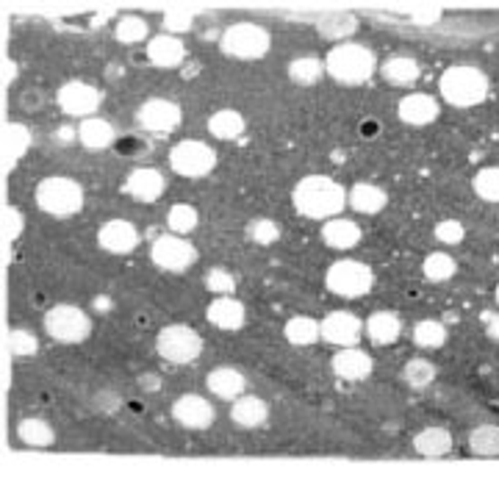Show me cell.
Wrapping results in <instances>:
<instances>
[{"mask_svg":"<svg viewBox=\"0 0 499 477\" xmlns=\"http://www.w3.org/2000/svg\"><path fill=\"white\" fill-rule=\"evenodd\" d=\"M383 78L394 86H411L419 81L422 70H419V61L414 56H391L383 61V67H380Z\"/></svg>","mask_w":499,"mask_h":477,"instance_id":"cell-25","label":"cell"},{"mask_svg":"<svg viewBox=\"0 0 499 477\" xmlns=\"http://www.w3.org/2000/svg\"><path fill=\"white\" fill-rule=\"evenodd\" d=\"M436 239L441 244H460L466 239V228L460 225L458 219H441L436 225Z\"/></svg>","mask_w":499,"mask_h":477,"instance_id":"cell-45","label":"cell"},{"mask_svg":"<svg viewBox=\"0 0 499 477\" xmlns=\"http://www.w3.org/2000/svg\"><path fill=\"white\" fill-rule=\"evenodd\" d=\"M270 417V408H266L263 400L258 397H239L233 400V408H230V420L236 422L239 428H261Z\"/></svg>","mask_w":499,"mask_h":477,"instance_id":"cell-26","label":"cell"},{"mask_svg":"<svg viewBox=\"0 0 499 477\" xmlns=\"http://www.w3.org/2000/svg\"><path fill=\"white\" fill-rule=\"evenodd\" d=\"M475 195L486 203H499V167H486L475 175Z\"/></svg>","mask_w":499,"mask_h":477,"instance_id":"cell-38","label":"cell"},{"mask_svg":"<svg viewBox=\"0 0 499 477\" xmlns=\"http://www.w3.org/2000/svg\"><path fill=\"white\" fill-rule=\"evenodd\" d=\"M322 73H325V65L316 56H297L289 65V78L297 86H314L322 78Z\"/></svg>","mask_w":499,"mask_h":477,"instance_id":"cell-31","label":"cell"},{"mask_svg":"<svg viewBox=\"0 0 499 477\" xmlns=\"http://www.w3.org/2000/svg\"><path fill=\"white\" fill-rule=\"evenodd\" d=\"M378 58L366 45H355V42H342L336 45L327 58H325V70L327 75L342 84V86H361L375 75Z\"/></svg>","mask_w":499,"mask_h":477,"instance_id":"cell-2","label":"cell"},{"mask_svg":"<svg viewBox=\"0 0 499 477\" xmlns=\"http://www.w3.org/2000/svg\"><path fill=\"white\" fill-rule=\"evenodd\" d=\"M414 450L424 458H441L452 450V436L447 428H424L414 438Z\"/></svg>","mask_w":499,"mask_h":477,"instance_id":"cell-27","label":"cell"},{"mask_svg":"<svg viewBox=\"0 0 499 477\" xmlns=\"http://www.w3.org/2000/svg\"><path fill=\"white\" fill-rule=\"evenodd\" d=\"M37 206L45 214L58 216V219L73 216L84 208V189L73 178H61V175L45 178L37 186Z\"/></svg>","mask_w":499,"mask_h":477,"instance_id":"cell-4","label":"cell"},{"mask_svg":"<svg viewBox=\"0 0 499 477\" xmlns=\"http://www.w3.org/2000/svg\"><path fill=\"white\" fill-rule=\"evenodd\" d=\"M17 436L22 438V444H28V447H48V444H53V428L37 417L22 420L17 425Z\"/></svg>","mask_w":499,"mask_h":477,"instance_id":"cell-32","label":"cell"},{"mask_svg":"<svg viewBox=\"0 0 499 477\" xmlns=\"http://www.w3.org/2000/svg\"><path fill=\"white\" fill-rule=\"evenodd\" d=\"M156 349L164 361L170 364H189L194 358H200L203 353V339H200L192 328L186 325H170L158 333Z\"/></svg>","mask_w":499,"mask_h":477,"instance_id":"cell-7","label":"cell"},{"mask_svg":"<svg viewBox=\"0 0 499 477\" xmlns=\"http://www.w3.org/2000/svg\"><path fill=\"white\" fill-rule=\"evenodd\" d=\"M397 111H399V119L411 125V128H424V125L439 119V101L430 98V94H424V92H414V94H408V98L399 101Z\"/></svg>","mask_w":499,"mask_h":477,"instance_id":"cell-15","label":"cell"},{"mask_svg":"<svg viewBox=\"0 0 499 477\" xmlns=\"http://www.w3.org/2000/svg\"><path fill=\"white\" fill-rule=\"evenodd\" d=\"M469 450L475 455H483V458L499 455V428L496 425H480L477 430H472Z\"/></svg>","mask_w":499,"mask_h":477,"instance_id":"cell-33","label":"cell"},{"mask_svg":"<svg viewBox=\"0 0 499 477\" xmlns=\"http://www.w3.org/2000/svg\"><path fill=\"white\" fill-rule=\"evenodd\" d=\"M486 333H488V339L499 341V316H491L488 325H486Z\"/></svg>","mask_w":499,"mask_h":477,"instance_id":"cell-49","label":"cell"},{"mask_svg":"<svg viewBox=\"0 0 499 477\" xmlns=\"http://www.w3.org/2000/svg\"><path fill=\"white\" fill-rule=\"evenodd\" d=\"M45 331L56 341L73 344V341H84L92 333V322L78 305H53L45 314Z\"/></svg>","mask_w":499,"mask_h":477,"instance_id":"cell-9","label":"cell"},{"mask_svg":"<svg viewBox=\"0 0 499 477\" xmlns=\"http://www.w3.org/2000/svg\"><path fill=\"white\" fill-rule=\"evenodd\" d=\"M325 283H327V289L339 297H363L372 289L375 272L361 261H336L327 269Z\"/></svg>","mask_w":499,"mask_h":477,"instance_id":"cell-6","label":"cell"},{"mask_svg":"<svg viewBox=\"0 0 499 477\" xmlns=\"http://www.w3.org/2000/svg\"><path fill=\"white\" fill-rule=\"evenodd\" d=\"M170 167L183 178H206L217 167V153L206 142L186 139L170 150Z\"/></svg>","mask_w":499,"mask_h":477,"instance_id":"cell-8","label":"cell"},{"mask_svg":"<svg viewBox=\"0 0 499 477\" xmlns=\"http://www.w3.org/2000/svg\"><path fill=\"white\" fill-rule=\"evenodd\" d=\"M363 336V322L350 311H333L322 320V339L336 347H355Z\"/></svg>","mask_w":499,"mask_h":477,"instance_id":"cell-13","label":"cell"},{"mask_svg":"<svg viewBox=\"0 0 499 477\" xmlns=\"http://www.w3.org/2000/svg\"><path fill=\"white\" fill-rule=\"evenodd\" d=\"M222 50L230 58L255 61L270 50V31L261 28V25H253V22L230 25L222 34Z\"/></svg>","mask_w":499,"mask_h":477,"instance_id":"cell-5","label":"cell"},{"mask_svg":"<svg viewBox=\"0 0 499 477\" xmlns=\"http://www.w3.org/2000/svg\"><path fill=\"white\" fill-rule=\"evenodd\" d=\"M358 20L352 14H330L319 22V34L327 40H347L355 34Z\"/></svg>","mask_w":499,"mask_h":477,"instance_id":"cell-36","label":"cell"},{"mask_svg":"<svg viewBox=\"0 0 499 477\" xmlns=\"http://www.w3.org/2000/svg\"><path fill=\"white\" fill-rule=\"evenodd\" d=\"M496 303H499V286H496Z\"/></svg>","mask_w":499,"mask_h":477,"instance_id":"cell-50","label":"cell"},{"mask_svg":"<svg viewBox=\"0 0 499 477\" xmlns=\"http://www.w3.org/2000/svg\"><path fill=\"white\" fill-rule=\"evenodd\" d=\"M322 239L327 247L333 250H350L361 242V228L355 225L352 219H342V216H333L325 222L322 228Z\"/></svg>","mask_w":499,"mask_h":477,"instance_id":"cell-22","label":"cell"},{"mask_svg":"<svg viewBox=\"0 0 499 477\" xmlns=\"http://www.w3.org/2000/svg\"><path fill=\"white\" fill-rule=\"evenodd\" d=\"M137 122L145 131H153V134L175 131L181 122V106L175 101H166V98H150L139 106Z\"/></svg>","mask_w":499,"mask_h":477,"instance_id":"cell-11","label":"cell"},{"mask_svg":"<svg viewBox=\"0 0 499 477\" xmlns=\"http://www.w3.org/2000/svg\"><path fill=\"white\" fill-rule=\"evenodd\" d=\"M58 106H61L64 114L89 119L100 109V92L92 84L70 81V84H64L58 89Z\"/></svg>","mask_w":499,"mask_h":477,"instance_id":"cell-12","label":"cell"},{"mask_svg":"<svg viewBox=\"0 0 499 477\" xmlns=\"http://www.w3.org/2000/svg\"><path fill=\"white\" fill-rule=\"evenodd\" d=\"M439 89H441V98L450 106L472 109V106H480L488 98V75L477 67L458 65V67H450L441 75Z\"/></svg>","mask_w":499,"mask_h":477,"instance_id":"cell-3","label":"cell"},{"mask_svg":"<svg viewBox=\"0 0 499 477\" xmlns=\"http://www.w3.org/2000/svg\"><path fill=\"white\" fill-rule=\"evenodd\" d=\"M333 372H336L342 380H350V384H358V380H366L372 375V358L363 353V349L355 347H342L336 356H333Z\"/></svg>","mask_w":499,"mask_h":477,"instance_id":"cell-18","label":"cell"},{"mask_svg":"<svg viewBox=\"0 0 499 477\" xmlns=\"http://www.w3.org/2000/svg\"><path fill=\"white\" fill-rule=\"evenodd\" d=\"M164 28L173 31V34H181V31H189L192 28V14L183 12V9H173L164 14Z\"/></svg>","mask_w":499,"mask_h":477,"instance_id":"cell-46","label":"cell"},{"mask_svg":"<svg viewBox=\"0 0 499 477\" xmlns=\"http://www.w3.org/2000/svg\"><path fill=\"white\" fill-rule=\"evenodd\" d=\"M173 417L189 428V430H206L214 425L217 420V411L206 397H197V394H183L181 400H175L173 405Z\"/></svg>","mask_w":499,"mask_h":477,"instance_id":"cell-14","label":"cell"},{"mask_svg":"<svg viewBox=\"0 0 499 477\" xmlns=\"http://www.w3.org/2000/svg\"><path fill=\"white\" fill-rule=\"evenodd\" d=\"M291 200H294V208L303 216L327 219V216H336L344 208L347 192L327 175H308L294 186Z\"/></svg>","mask_w":499,"mask_h":477,"instance_id":"cell-1","label":"cell"},{"mask_svg":"<svg viewBox=\"0 0 499 477\" xmlns=\"http://www.w3.org/2000/svg\"><path fill=\"white\" fill-rule=\"evenodd\" d=\"M147 58H150V65H156L161 70H173V67H181V61L186 58V48L173 34H161V37L150 40Z\"/></svg>","mask_w":499,"mask_h":477,"instance_id":"cell-19","label":"cell"},{"mask_svg":"<svg viewBox=\"0 0 499 477\" xmlns=\"http://www.w3.org/2000/svg\"><path fill=\"white\" fill-rule=\"evenodd\" d=\"M28 142H31V134H28L25 125L12 122L9 128H6V153H9V162H12V164L25 153Z\"/></svg>","mask_w":499,"mask_h":477,"instance_id":"cell-42","label":"cell"},{"mask_svg":"<svg viewBox=\"0 0 499 477\" xmlns=\"http://www.w3.org/2000/svg\"><path fill=\"white\" fill-rule=\"evenodd\" d=\"M247 239L255 242V244H275L281 239V228L278 222L266 219V216H258L247 225Z\"/></svg>","mask_w":499,"mask_h":477,"instance_id":"cell-41","label":"cell"},{"mask_svg":"<svg viewBox=\"0 0 499 477\" xmlns=\"http://www.w3.org/2000/svg\"><path fill=\"white\" fill-rule=\"evenodd\" d=\"M97 244L103 250H109V252H117V256H122V252L137 250L139 231L133 228L128 219H109L106 225L97 231Z\"/></svg>","mask_w":499,"mask_h":477,"instance_id":"cell-16","label":"cell"},{"mask_svg":"<svg viewBox=\"0 0 499 477\" xmlns=\"http://www.w3.org/2000/svg\"><path fill=\"white\" fill-rule=\"evenodd\" d=\"M114 125L109 119H100V117H89L81 122L78 128V142L89 150H106L114 145Z\"/></svg>","mask_w":499,"mask_h":477,"instance_id":"cell-23","label":"cell"},{"mask_svg":"<svg viewBox=\"0 0 499 477\" xmlns=\"http://www.w3.org/2000/svg\"><path fill=\"white\" fill-rule=\"evenodd\" d=\"M145 37H147V22H145L142 17L128 14V17L120 20V25H117V40H120L122 45H137V42H142Z\"/></svg>","mask_w":499,"mask_h":477,"instance_id":"cell-40","label":"cell"},{"mask_svg":"<svg viewBox=\"0 0 499 477\" xmlns=\"http://www.w3.org/2000/svg\"><path fill=\"white\" fill-rule=\"evenodd\" d=\"M441 17V12L439 9H427V12H414V20L416 22H436Z\"/></svg>","mask_w":499,"mask_h":477,"instance_id":"cell-48","label":"cell"},{"mask_svg":"<svg viewBox=\"0 0 499 477\" xmlns=\"http://www.w3.org/2000/svg\"><path fill=\"white\" fill-rule=\"evenodd\" d=\"M366 336H370L375 344H394L403 333V320L391 311H378L366 320Z\"/></svg>","mask_w":499,"mask_h":477,"instance_id":"cell-24","label":"cell"},{"mask_svg":"<svg viewBox=\"0 0 499 477\" xmlns=\"http://www.w3.org/2000/svg\"><path fill=\"white\" fill-rule=\"evenodd\" d=\"M283 333H286L289 344L308 347L322 336V322L311 320V316H291V320L286 322V328H283Z\"/></svg>","mask_w":499,"mask_h":477,"instance_id":"cell-30","label":"cell"},{"mask_svg":"<svg viewBox=\"0 0 499 477\" xmlns=\"http://www.w3.org/2000/svg\"><path fill=\"white\" fill-rule=\"evenodd\" d=\"M9 344H12V353L20 356V358L33 356V353H37V347H40L37 336H33L31 331H25V328H14L12 336H9Z\"/></svg>","mask_w":499,"mask_h":477,"instance_id":"cell-43","label":"cell"},{"mask_svg":"<svg viewBox=\"0 0 499 477\" xmlns=\"http://www.w3.org/2000/svg\"><path fill=\"white\" fill-rule=\"evenodd\" d=\"M403 377L411 389H424L436 380V367H432L427 358H411L403 369Z\"/></svg>","mask_w":499,"mask_h":477,"instance_id":"cell-37","label":"cell"},{"mask_svg":"<svg viewBox=\"0 0 499 477\" xmlns=\"http://www.w3.org/2000/svg\"><path fill=\"white\" fill-rule=\"evenodd\" d=\"M414 341L424 349H439L447 341V328L439 320H422L414 328Z\"/></svg>","mask_w":499,"mask_h":477,"instance_id":"cell-35","label":"cell"},{"mask_svg":"<svg viewBox=\"0 0 499 477\" xmlns=\"http://www.w3.org/2000/svg\"><path fill=\"white\" fill-rule=\"evenodd\" d=\"M125 192L139 203H156L164 195V175L156 167H139L128 175Z\"/></svg>","mask_w":499,"mask_h":477,"instance_id":"cell-17","label":"cell"},{"mask_svg":"<svg viewBox=\"0 0 499 477\" xmlns=\"http://www.w3.org/2000/svg\"><path fill=\"white\" fill-rule=\"evenodd\" d=\"M422 272L432 283H444L455 275V259L447 256V252H430V256L424 259V264H422Z\"/></svg>","mask_w":499,"mask_h":477,"instance_id":"cell-34","label":"cell"},{"mask_svg":"<svg viewBox=\"0 0 499 477\" xmlns=\"http://www.w3.org/2000/svg\"><path fill=\"white\" fill-rule=\"evenodd\" d=\"M209 131L211 137L227 142V139H236L245 134V117L239 111H233V109H222V111H214L209 117Z\"/></svg>","mask_w":499,"mask_h":477,"instance_id":"cell-29","label":"cell"},{"mask_svg":"<svg viewBox=\"0 0 499 477\" xmlns=\"http://www.w3.org/2000/svg\"><path fill=\"white\" fill-rule=\"evenodd\" d=\"M209 322L219 331H239L247 320V314H245V305L239 300H233V297H219L209 305Z\"/></svg>","mask_w":499,"mask_h":477,"instance_id":"cell-21","label":"cell"},{"mask_svg":"<svg viewBox=\"0 0 499 477\" xmlns=\"http://www.w3.org/2000/svg\"><path fill=\"white\" fill-rule=\"evenodd\" d=\"M197 208L189 206V203H178L170 208V214H166V222H170L173 234H189L197 228Z\"/></svg>","mask_w":499,"mask_h":477,"instance_id":"cell-39","label":"cell"},{"mask_svg":"<svg viewBox=\"0 0 499 477\" xmlns=\"http://www.w3.org/2000/svg\"><path fill=\"white\" fill-rule=\"evenodd\" d=\"M22 231V216L17 208H6V239H17Z\"/></svg>","mask_w":499,"mask_h":477,"instance_id":"cell-47","label":"cell"},{"mask_svg":"<svg viewBox=\"0 0 499 477\" xmlns=\"http://www.w3.org/2000/svg\"><path fill=\"white\" fill-rule=\"evenodd\" d=\"M206 289L217 292V295H230L233 289H236V278H233L227 269H211L206 275Z\"/></svg>","mask_w":499,"mask_h":477,"instance_id":"cell-44","label":"cell"},{"mask_svg":"<svg viewBox=\"0 0 499 477\" xmlns=\"http://www.w3.org/2000/svg\"><path fill=\"white\" fill-rule=\"evenodd\" d=\"M386 192L375 183H355L347 192V203L358 211V214H378L386 208Z\"/></svg>","mask_w":499,"mask_h":477,"instance_id":"cell-28","label":"cell"},{"mask_svg":"<svg viewBox=\"0 0 499 477\" xmlns=\"http://www.w3.org/2000/svg\"><path fill=\"white\" fill-rule=\"evenodd\" d=\"M206 386H209V392L217 394L219 400L233 402V400H239V397L245 394L247 380H245V375H242L239 369H233V367H217V369L209 375Z\"/></svg>","mask_w":499,"mask_h":477,"instance_id":"cell-20","label":"cell"},{"mask_svg":"<svg viewBox=\"0 0 499 477\" xmlns=\"http://www.w3.org/2000/svg\"><path fill=\"white\" fill-rule=\"evenodd\" d=\"M150 259L156 261V267H161L166 272H183L197 261V250L186 239L170 234V236H158L153 242Z\"/></svg>","mask_w":499,"mask_h":477,"instance_id":"cell-10","label":"cell"}]
</instances>
